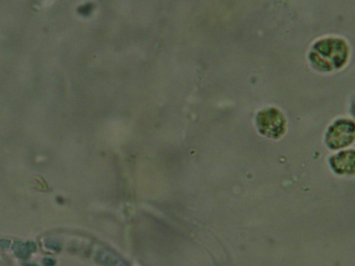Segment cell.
<instances>
[{"label":"cell","instance_id":"cell-3","mask_svg":"<svg viewBox=\"0 0 355 266\" xmlns=\"http://www.w3.org/2000/svg\"><path fill=\"white\" fill-rule=\"evenodd\" d=\"M354 124L347 118H339L328 127L325 142L331 149L336 150L349 145L354 140Z\"/></svg>","mask_w":355,"mask_h":266},{"label":"cell","instance_id":"cell-1","mask_svg":"<svg viewBox=\"0 0 355 266\" xmlns=\"http://www.w3.org/2000/svg\"><path fill=\"white\" fill-rule=\"evenodd\" d=\"M350 55L349 44L338 36H325L316 39L307 54L310 65L316 71L329 73L343 69Z\"/></svg>","mask_w":355,"mask_h":266},{"label":"cell","instance_id":"cell-4","mask_svg":"<svg viewBox=\"0 0 355 266\" xmlns=\"http://www.w3.org/2000/svg\"><path fill=\"white\" fill-rule=\"evenodd\" d=\"M331 166L338 172H350L353 171L354 152L343 151L331 157Z\"/></svg>","mask_w":355,"mask_h":266},{"label":"cell","instance_id":"cell-2","mask_svg":"<svg viewBox=\"0 0 355 266\" xmlns=\"http://www.w3.org/2000/svg\"><path fill=\"white\" fill-rule=\"evenodd\" d=\"M255 124L261 134L272 139L282 136L287 125L284 114L275 107L259 110L255 116Z\"/></svg>","mask_w":355,"mask_h":266}]
</instances>
